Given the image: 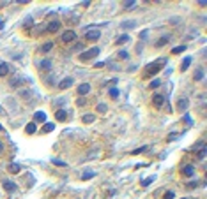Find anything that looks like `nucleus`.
Wrapping results in <instances>:
<instances>
[{
  "label": "nucleus",
  "instance_id": "3c124183",
  "mask_svg": "<svg viewBox=\"0 0 207 199\" xmlns=\"http://www.w3.org/2000/svg\"><path fill=\"white\" fill-rule=\"evenodd\" d=\"M0 114H4V109H2V106H0Z\"/></svg>",
  "mask_w": 207,
  "mask_h": 199
},
{
  "label": "nucleus",
  "instance_id": "1a4fd4ad",
  "mask_svg": "<svg viewBox=\"0 0 207 199\" xmlns=\"http://www.w3.org/2000/svg\"><path fill=\"white\" fill-rule=\"evenodd\" d=\"M46 123V113L44 111H36L34 113V123Z\"/></svg>",
  "mask_w": 207,
  "mask_h": 199
},
{
  "label": "nucleus",
  "instance_id": "72a5a7b5",
  "mask_svg": "<svg viewBox=\"0 0 207 199\" xmlns=\"http://www.w3.org/2000/svg\"><path fill=\"white\" fill-rule=\"evenodd\" d=\"M96 109H97V113H106V109H108V106H106V104H105V102H99Z\"/></svg>",
  "mask_w": 207,
  "mask_h": 199
},
{
  "label": "nucleus",
  "instance_id": "f3484780",
  "mask_svg": "<svg viewBox=\"0 0 207 199\" xmlns=\"http://www.w3.org/2000/svg\"><path fill=\"white\" fill-rule=\"evenodd\" d=\"M2 187L5 188L7 192H14V190H16V183H14V182H9V180H5V182L2 183Z\"/></svg>",
  "mask_w": 207,
  "mask_h": 199
},
{
  "label": "nucleus",
  "instance_id": "aec40b11",
  "mask_svg": "<svg viewBox=\"0 0 207 199\" xmlns=\"http://www.w3.org/2000/svg\"><path fill=\"white\" fill-rule=\"evenodd\" d=\"M53 46H55V44L50 41V43H44L43 46H41V48H39V51H43V53H48V51H51V49H53Z\"/></svg>",
  "mask_w": 207,
  "mask_h": 199
},
{
  "label": "nucleus",
  "instance_id": "9b49d317",
  "mask_svg": "<svg viewBox=\"0 0 207 199\" xmlns=\"http://www.w3.org/2000/svg\"><path fill=\"white\" fill-rule=\"evenodd\" d=\"M188 106H190V100L188 99H186V97H182V99H179L177 100V108H179V111H186V109H188Z\"/></svg>",
  "mask_w": 207,
  "mask_h": 199
},
{
  "label": "nucleus",
  "instance_id": "2f4dec72",
  "mask_svg": "<svg viewBox=\"0 0 207 199\" xmlns=\"http://www.w3.org/2000/svg\"><path fill=\"white\" fill-rule=\"evenodd\" d=\"M186 48H188V46H177V48H173V49H172V55H179V53H182V51H186Z\"/></svg>",
  "mask_w": 207,
  "mask_h": 199
},
{
  "label": "nucleus",
  "instance_id": "f257e3e1",
  "mask_svg": "<svg viewBox=\"0 0 207 199\" xmlns=\"http://www.w3.org/2000/svg\"><path fill=\"white\" fill-rule=\"evenodd\" d=\"M167 65V58H158L156 62H152V64L145 65V71H143V76L145 78H152V76H156L158 72Z\"/></svg>",
  "mask_w": 207,
  "mask_h": 199
},
{
  "label": "nucleus",
  "instance_id": "412c9836",
  "mask_svg": "<svg viewBox=\"0 0 207 199\" xmlns=\"http://www.w3.org/2000/svg\"><path fill=\"white\" fill-rule=\"evenodd\" d=\"M7 74H9V64L2 62V64H0V78H2V76H7Z\"/></svg>",
  "mask_w": 207,
  "mask_h": 199
},
{
  "label": "nucleus",
  "instance_id": "a18cd8bd",
  "mask_svg": "<svg viewBox=\"0 0 207 199\" xmlns=\"http://www.w3.org/2000/svg\"><path fill=\"white\" fill-rule=\"evenodd\" d=\"M196 4H198L200 7H205V5H207V0H198V2H196Z\"/></svg>",
  "mask_w": 207,
  "mask_h": 199
},
{
  "label": "nucleus",
  "instance_id": "6ab92c4d",
  "mask_svg": "<svg viewBox=\"0 0 207 199\" xmlns=\"http://www.w3.org/2000/svg\"><path fill=\"white\" fill-rule=\"evenodd\" d=\"M36 130H37V125H36L34 122H30V123L25 125V132H27V134H34Z\"/></svg>",
  "mask_w": 207,
  "mask_h": 199
},
{
  "label": "nucleus",
  "instance_id": "cd10ccee",
  "mask_svg": "<svg viewBox=\"0 0 207 199\" xmlns=\"http://www.w3.org/2000/svg\"><path fill=\"white\" fill-rule=\"evenodd\" d=\"M94 176H96V173L89 169V171H85L83 174H81V180H90V178H94Z\"/></svg>",
  "mask_w": 207,
  "mask_h": 199
},
{
  "label": "nucleus",
  "instance_id": "c9c22d12",
  "mask_svg": "<svg viewBox=\"0 0 207 199\" xmlns=\"http://www.w3.org/2000/svg\"><path fill=\"white\" fill-rule=\"evenodd\" d=\"M51 162H53L55 166H58V167H67V162H64V160H58V159H51Z\"/></svg>",
  "mask_w": 207,
  "mask_h": 199
},
{
  "label": "nucleus",
  "instance_id": "c756f323",
  "mask_svg": "<svg viewBox=\"0 0 207 199\" xmlns=\"http://www.w3.org/2000/svg\"><path fill=\"white\" fill-rule=\"evenodd\" d=\"M158 87H161V79H152L151 83H149V88L152 90V88H158Z\"/></svg>",
  "mask_w": 207,
  "mask_h": 199
},
{
  "label": "nucleus",
  "instance_id": "c85d7f7f",
  "mask_svg": "<svg viewBox=\"0 0 207 199\" xmlns=\"http://www.w3.org/2000/svg\"><path fill=\"white\" fill-rule=\"evenodd\" d=\"M94 120H96V116H94V114H92V113H87L85 116H83V122H85V123H92Z\"/></svg>",
  "mask_w": 207,
  "mask_h": 199
},
{
  "label": "nucleus",
  "instance_id": "37998d69",
  "mask_svg": "<svg viewBox=\"0 0 207 199\" xmlns=\"http://www.w3.org/2000/svg\"><path fill=\"white\" fill-rule=\"evenodd\" d=\"M64 102H66V99H64V97H60V99H57V100H55L53 104H55V106H62V104H64Z\"/></svg>",
  "mask_w": 207,
  "mask_h": 199
},
{
  "label": "nucleus",
  "instance_id": "de8ad7c7",
  "mask_svg": "<svg viewBox=\"0 0 207 199\" xmlns=\"http://www.w3.org/2000/svg\"><path fill=\"white\" fill-rule=\"evenodd\" d=\"M96 67H97V69H101V67H105V62H97V64H96Z\"/></svg>",
  "mask_w": 207,
  "mask_h": 199
},
{
  "label": "nucleus",
  "instance_id": "603ef678",
  "mask_svg": "<svg viewBox=\"0 0 207 199\" xmlns=\"http://www.w3.org/2000/svg\"><path fill=\"white\" fill-rule=\"evenodd\" d=\"M0 130H4V127H2V123H0Z\"/></svg>",
  "mask_w": 207,
  "mask_h": 199
},
{
  "label": "nucleus",
  "instance_id": "4c0bfd02",
  "mask_svg": "<svg viewBox=\"0 0 207 199\" xmlns=\"http://www.w3.org/2000/svg\"><path fill=\"white\" fill-rule=\"evenodd\" d=\"M196 157H198V160H204V159H205V146H202V148L198 150V153H196Z\"/></svg>",
  "mask_w": 207,
  "mask_h": 199
},
{
  "label": "nucleus",
  "instance_id": "e433bc0d",
  "mask_svg": "<svg viewBox=\"0 0 207 199\" xmlns=\"http://www.w3.org/2000/svg\"><path fill=\"white\" fill-rule=\"evenodd\" d=\"M108 93H110V97H112V99H117V97H119V88H110Z\"/></svg>",
  "mask_w": 207,
  "mask_h": 199
},
{
  "label": "nucleus",
  "instance_id": "49530a36",
  "mask_svg": "<svg viewBox=\"0 0 207 199\" xmlns=\"http://www.w3.org/2000/svg\"><path fill=\"white\" fill-rule=\"evenodd\" d=\"M75 49H83V44H81V43H76V46H75Z\"/></svg>",
  "mask_w": 207,
  "mask_h": 199
},
{
  "label": "nucleus",
  "instance_id": "dca6fc26",
  "mask_svg": "<svg viewBox=\"0 0 207 199\" xmlns=\"http://www.w3.org/2000/svg\"><path fill=\"white\" fill-rule=\"evenodd\" d=\"M168 41H170V35H161V37L156 41V44H154V46H156V48H163L165 44L168 43Z\"/></svg>",
  "mask_w": 207,
  "mask_h": 199
},
{
  "label": "nucleus",
  "instance_id": "5701e85b",
  "mask_svg": "<svg viewBox=\"0 0 207 199\" xmlns=\"http://www.w3.org/2000/svg\"><path fill=\"white\" fill-rule=\"evenodd\" d=\"M193 78H195V81H202V79H204V67L196 69V72L193 74Z\"/></svg>",
  "mask_w": 207,
  "mask_h": 199
},
{
  "label": "nucleus",
  "instance_id": "bb28decb",
  "mask_svg": "<svg viewBox=\"0 0 207 199\" xmlns=\"http://www.w3.org/2000/svg\"><path fill=\"white\" fill-rule=\"evenodd\" d=\"M138 2H136V0H126V2H124L122 5H124V9H133L134 5H136Z\"/></svg>",
  "mask_w": 207,
  "mask_h": 199
},
{
  "label": "nucleus",
  "instance_id": "a211bd4d",
  "mask_svg": "<svg viewBox=\"0 0 207 199\" xmlns=\"http://www.w3.org/2000/svg\"><path fill=\"white\" fill-rule=\"evenodd\" d=\"M66 116H67V113H66L64 109H57V113H55L57 122H64V120H66Z\"/></svg>",
  "mask_w": 207,
  "mask_h": 199
},
{
  "label": "nucleus",
  "instance_id": "423d86ee",
  "mask_svg": "<svg viewBox=\"0 0 207 199\" xmlns=\"http://www.w3.org/2000/svg\"><path fill=\"white\" fill-rule=\"evenodd\" d=\"M44 30H46L48 34H55V32H58V30H60V21H57V19H55V21H50V23L44 27Z\"/></svg>",
  "mask_w": 207,
  "mask_h": 199
},
{
  "label": "nucleus",
  "instance_id": "473e14b6",
  "mask_svg": "<svg viewBox=\"0 0 207 199\" xmlns=\"http://www.w3.org/2000/svg\"><path fill=\"white\" fill-rule=\"evenodd\" d=\"M117 57H119V58H122V60H128V58H129V53H128L126 49H120L119 53H117Z\"/></svg>",
  "mask_w": 207,
  "mask_h": 199
},
{
  "label": "nucleus",
  "instance_id": "79ce46f5",
  "mask_svg": "<svg viewBox=\"0 0 207 199\" xmlns=\"http://www.w3.org/2000/svg\"><path fill=\"white\" fill-rule=\"evenodd\" d=\"M147 35H149V30H143V32H140V39H142V41H145Z\"/></svg>",
  "mask_w": 207,
  "mask_h": 199
},
{
  "label": "nucleus",
  "instance_id": "864d4df0",
  "mask_svg": "<svg viewBox=\"0 0 207 199\" xmlns=\"http://www.w3.org/2000/svg\"><path fill=\"white\" fill-rule=\"evenodd\" d=\"M182 199H186V197H182Z\"/></svg>",
  "mask_w": 207,
  "mask_h": 199
},
{
  "label": "nucleus",
  "instance_id": "f704fd0d",
  "mask_svg": "<svg viewBox=\"0 0 207 199\" xmlns=\"http://www.w3.org/2000/svg\"><path fill=\"white\" fill-rule=\"evenodd\" d=\"M147 148H149L147 144H145V146H140V148H134V150H133L131 153H133V155H138V153H143V152H145Z\"/></svg>",
  "mask_w": 207,
  "mask_h": 199
},
{
  "label": "nucleus",
  "instance_id": "9d476101",
  "mask_svg": "<svg viewBox=\"0 0 207 199\" xmlns=\"http://www.w3.org/2000/svg\"><path fill=\"white\" fill-rule=\"evenodd\" d=\"M7 171L11 173V174H18L19 171H22V166H19L18 162H11V164L7 166Z\"/></svg>",
  "mask_w": 207,
  "mask_h": 199
},
{
  "label": "nucleus",
  "instance_id": "58836bf2",
  "mask_svg": "<svg viewBox=\"0 0 207 199\" xmlns=\"http://www.w3.org/2000/svg\"><path fill=\"white\" fill-rule=\"evenodd\" d=\"M182 120H184V123L186 125H193V120H191V116L188 113H184V116H182Z\"/></svg>",
  "mask_w": 207,
  "mask_h": 199
},
{
  "label": "nucleus",
  "instance_id": "393cba45",
  "mask_svg": "<svg viewBox=\"0 0 207 199\" xmlns=\"http://www.w3.org/2000/svg\"><path fill=\"white\" fill-rule=\"evenodd\" d=\"M154 180H156V174H152V176L145 178V180H142V183H140V185H142V187H149V185H151Z\"/></svg>",
  "mask_w": 207,
  "mask_h": 199
},
{
  "label": "nucleus",
  "instance_id": "6e6552de",
  "mask_svg": "<svg viewBox=\"0 0 207 199\" xmlns=\"http://www.w3.org/2000/svg\"><path fill=\"white\" fill-rule=\"evenodd\" d=\"M181 173H182L184 176H188V178L195 176V166H193V164H184L182 169H181Z\"/></svg>",
  "mask_w": 207,
  "mask_h": 199
},
{
  "label": "nucleus",
  "instance_id": "7ed1b4c3",
  "mask_svg": "<svg viewBox=\"0 0 207 199\" xmlns=\"http://www.w3.org/2000/svg\"><path fill=\"white\" fill-rule=\"evenodd\" d=\"M37 67L41 69V71H44V72H48L51 67H53V62H51L50 58H43V60H39L37 62Z\"/></svg>",
  "mask_w": 207,
  "mask_h": 199
},
{
  "label": "nucleus",
  "instance_id": "39448f33",
  "mask_svg": "<svg viewBox=\"0 0 207 199\" xmlns=\"http://www.w3.org/2000/svg\"><path fill=\"white\" fill-rule=\"evenodd\" d=\"M73 41H76V32L75 30H67V32L62 34V43H73Z\"/></svg>",
  "mask_w": 207,
  "mask_h": 199
},
{
  "label": "nucleus",
  "instance_id": "8fccbe9b",
  "mask_svg": "<svg viewBox=\"0 0 207 199\" xmlns=\"http://www.w3.org/2000/svg\"><path fill=\"white\" fill-rule=\"evenodd\" d=\"M4 152V144H2V141H0V153Z\"/></svg>",
  "mask_w": 207,
  "mask_h": 199
},
{
  "label": "nucleus",
  "instance_id": "c03bdc74",
  "mask_svg": "<svg viewBox=\"0 0 207 199\" xmlns=\"http://www.w3.org/2000/svg\"><path fill=\"white\" fill-rule=\"evenodd\" d=\"M196 185H198V182H196V180H195V182H190V183H188V185H186V187H188V188H195Z\"/></svg>",
  "mask_w": 207,
  "mask_h": 199
},
{
  "label": "nucleus",
  "instance_id": "4be33fe9",
  "mask_svg": "<svg viewBox=\"0 0 207 199\" xmlns=\"http://www.w3.org/2000/svg\"><path fill=\"white\" fill-rule=\"evenodd\" d=\"M128 41H129V35H128V34H122V35H119V37H117L115 44H117V46H120V44H124V43H128Z\"/></svg>",
  "mask_w": 207,
  "mask_h": 199
},
{
  "label": "nucleus",
  "instance_id": "a878e982",
  "mask_svg": "<svg viewBox=\"0 0 207 199\" xmlns=\"http://www.w3.org/2000/svg\"><path fill=\"white\" fill-rule=\"evenodd\" d=\"M19 83H23V78H19V76H14V78L11 79V83H9V85H11L13 88H16V87L19 85Z\"/></svg>",
  "mask_w": 207,
  "mask_h": 199
},
{
  "label": "nucleus",
  "instance_id": "b1692460",
  "mask_svg": "<svg viewBox=\"0 0 207 199\" xmlns=\"http://www.w3.org/2000/svg\"><path fill=\"white\" fill-rule=\"evenodd\" d=\"M51 130H55V123L53 122H46L43 125V132H51Z\"/></svg>",
  "mask_w": 207,
  "mask_h": 199
},
{
  "label": "nucleus",
  "instance_id": "ea45409f",
  "mask_svg": "<svg viewBox=\"0 0 207 199\" xmlns=\"http://www.w3.org/2000/svg\"><path fill=\"white\" fill-rule=\"evenodd\" d=\"M85 104H87V100H85V97H78V100H76V106H85Z\"/></svg>",
  "mask_w": 207,
  "mask_h": 199
},
{
  "label": "nucleus",
  "instance_id": "a19ab883",
  "mask_svg": "<svg viewBox=\"0 0 207 199\" xmlns=\"http://www.w3.org/2000/svg\"><path fill=\"white\" fill-rule=\"evenodd\" d=\"M175 197V194L172 192V190H168V192H165V196H163V199H173Z\"/></svg>",
  "mask_w": 207,
  "mask_h": 199
},
{
  "label": "nucleus",
  "instance_id": "4468645a",
  "mask_svg": "<svg viewBox=\"0 0 207 199\" xmlns=\"http://www.w3.org/2000/svg\"><path fill=\"white\" fill-rule=\"evenodd\" d=\"M78 93H80V95H85V93H89L90 92V85H89V83H81V85H78Z\"/></svg>",
  "mask_w": 207,
  "mask_h": 199
},
{
  "label": "nucleus",
  "instance_id": "20e7f679",
  "mask_svg": "<svg viewBox=\"0 0 207 199\" xmlns=\"http://www.w3.org/2000/svg\"><path fill=\"white\" fill-rule=\"evenodd\" d=\"M101 37V32L96 28V30H87L85 34V41H90V43H96V41Z\"/></svg>",
  "mask_w": 207,
  "mask_h": 199
},
{
  "label": "nucleus",
  "instance_id": "f8f14e48",
  "mask_svg": "<svg viewBox=\"0 0 207 199\" xmlns=\"http://www.w3.org/2000/svg\"><path fill=\"white\" fill-rule=\"evenodd\" d=\"M152 102H154V106H156V108H161L163 104H165V97L161 95V93H156V95L152 97Z\"/></svg>",
  "mask_w": 207,
  "mask_h": 199
},
{
  "label": "nucleus",
  "instance_id": "2eb2a0df",
  "mask_svg": "<svg viewBox=\"0 0 207 199\" xmlns=\"http://www.w3.org/2000/svg\"><path fill=\"white\" fill-rule=\"evenodd\" d=\"M136 25H138V23L134 21V19H129V21H122L120 27H122L124 30H133V28H136Z\"/></svg>",
  "mask_w": 207,
  "mask_h": 199
},
{
  "label": "nucleus",
  "instance_id": "f03ea898",
  "mask_svg": "<svg viewBox=\"0 0 207 199\" xmlns=\"http://www.w3.org/2000/svg\"><path fill=\"white\" fill-rule=\"evenodd\" d=\"M99 48L97 46H94V48H90V49H87V51H81L80 53V60L81 62H87V60H92V58H96L97 55H99Z\"/></svg>",
  "mask_w": 207,
  "mask_h": 199
},
{
  "label": "nucleus",
  "instance_id": "0eeeda50",
  "mask_svg": "<svg viewBox=\"0 0 207 199\" xmlns=\"http://www.w3.org/2000/svg\"><path fill=\"white\" fill-rule=\"evenodd\" d=\"M73 83H75V79L69 76V78H64L62 81H58V85H57V87H58V90H67L69 87H73Z\"/></svg>",
  "mask_w": 207,
  "mask_h": 199
},
{
  "label": "nucleus",
  "instance_id": "ddd939ff",
  "mask_svg": "<svg viewBox=\"0 0 207 199\" xmlns=\"http://www.w3.org/2000/svg\"><path fill=\"white\" fill-rule=\"evenodd\" d=\"M191 60H193L191 57H184V58H182V64H181V67H179L181 72H186V71H188V67L191 65Z\"/></svg>",
  "mask_w": 207,
  "mask_h": 199
},
{
  "label": "nucleus",
  "instance_id": "7c9ffc66",
  "mask_svg": "<svg viewBox=\"0 0 207 199\" xmlns=\"http://www.w3.org/2000/svg\"><path fill=\"white\" fill-rule=\"evenodd\" d=\"M32 25H34V19H32V18H27L25 21H23V28H27V30L32 28Z\"/></svg>",
  "mask_w": 207,
  "mask_h": 199
},
{
  "label": "nucleus",
  "instance_id": "09e8293b",
  "mask_svg": "<svg viewBox=\"0 0 207 199\" xmlns=\"http://www.w3.org/2000/svg\"><path fill=\"white\" fill-rule=\"evenodd\" d=\"M4 25H5V23H4V19H2V18H0V30H2V28H4Z\"/></svg>",
  "mask_w": 207,
  "mask_h": 199
}]
</instances>
